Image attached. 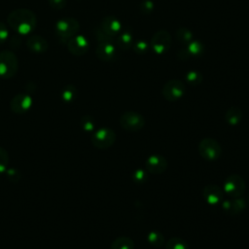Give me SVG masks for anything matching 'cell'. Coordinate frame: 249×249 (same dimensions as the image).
I'll use <instances>...</instances> for the list:
<instances>
[{"label":"cell","instance_id":"obj_36","mask_svg":"<svg viewBox=\"0 0 249 249\" xmlns=\"http://www.w3.org/2000/svg\"><path fill=\"white\" fill-rule=\"evenodd\" d=\"M177 56H178V58H180L181 60H186V59H188V58L191 57V56H190V53H189V52H188V50H187V48H182V49H180L179 52H178V53H177Z\"/></svg>","mask_w":249,"mask_h":249},{"label":"cell","instance_id":"obj_34","mask_svg":"<svg viewBox=\"0 0 249 249\" xmlns=\"http://www.w3.org/2000/svg\"><path fill=\"white\" fill-rule=\"evenodd\" d=\"M8 37H9L8 27L4 22L0 21V45L5 43L8 39Z\"/></svg>","mask_w":249,"mask_h":249},{"label":"cell","instance_id":"obj_8","mask_svg":"<svg viewBox=\"0 0 249 249\" xmlns=\"http://www.w3.org/2000/svg\"><path fill=\"white\" fill-rule=\"evenodd\" d=\"M186 91V87L181 80L172 79L167 81L162 87V96L169 102H174L181 99Z\"/></svg>","mask_w":249,"mask_h":249},{"label":"cell","instance_id":"obj_22","mask_svg":"<svg viewBox=\"0 0 249 249\" xmlns=\"http://www.w3.org/2000/svg\"><path fill=\"white\" fill-rule=\"evenodd\" d=\"M147 239H148V242L151 246L155 247V248H160V247H162L164 245V236L161 232L158 231H152L148 233V236H147Z\"/></svg>","mask_w":249,"mask_h":249},{"label":"cell","instance_id":"obj_26","mask_svg":"<svg viewBox=\"0 0 249 249\" xmlns=\"http://www.w3.org/2000/svg\"><path fill=\"white\" fill-rule=\"evenodd\" d=\"M165 249H190L188 243L180 237H171L165 243Z\"/></svg>","mask_w":249,"mask_h":249},{"label":"cell","instance_id":"obj_25","mask_svg":"<svg viewBox=\"0 0 249 249\" xmlns=\"http://www.w3.org/2000/svg\"><path fill=\"white\" fill-rule=\"evenodd\" d=\"M185 80L189 85L196 87V86H198L201 84L203 77L199 71L190 70L189 72H187V74L185 76Z\"/></svg>","mask_w":249,"mask_h":249},{"label":"cell","instance_id":"obj_3","mask_svg":"<svg viewBox=\"0 0 249 249\" xmlns=\"http://www.w3.org/2000/svg\"><path fill=\"white\" fill-rule=\"evenodd\" d=\"M18 58L13 52L9 50L0 52V78H13L18 72Z\"/></svg>","mask_w":249,"mask_h":249},{"label":"cell","instance_id":"obj_21","mask_svg":"<svg viewBox=\"0 0 249 249\" xmlns=\"http://www.w3.org/2000/svg\"><path fill=\"white\" fill-rule=\"evenodd\" d=\"M77 89L74 85L69 84L66 85L60 92V97L61 99L65 102V103H71L72 101L75 100L76 96H77Z\"/></svg>","mask_w":249,"mask_h":249},{"label":"cell","instance_id":"obj_15","mask_svg":"<svg viewBox=\"0 0 249 249\" xmlns=\"http://www.w3.org/2000/svg\"><path fill=\"white\" fill-rule=\"evenodd\" d=\"M221 205L225 213L229 215H236L246 208V201L241 196L232 197V199H223Z\"/></svg>","mask_w":249,"mask_h":249},{"label":"cell","instance_id":"obj_28","mask_svg":"<svg viewBox=\"0 0 249 249\" xmlns=\"http://www.w3.org/2000/svg\"><path fill=\"white\" fill-rule=\"evenodd\" d=\"M148 172L146 169L138 168L132 173V181L136 184H144L148 180Z\"/></svg>","mask_w":249,"mask_h":249},{"label":"cell","instance_id":"obj_10","mask_svg":"<svg viewBox=\"0 0 249 249\" xmlns=\"http://www.w3.org/2000/svg\"><path fill=\"white\" fill-rule=\"evenodd\" d=\"M168 166V161L162 155L155 154L147 158L145 161V169L148 173L159 175L162 174Z\"/></svg>","mask_w":249,"mask_h":249},{"label":"cell","instance_id":"obj_31","mask_svg":"<svg viewBox=\"0 0 249 249\" xmlns=\"http://www.w3.org/2000/svg\"><path fill=\"white\" fill-rule=\"evenodd\" d=\"M5 174H6V177H7L11 182H13V183L18 182V181L20 180V178H21L20 172L18 171V169L15 168V167H8L7 170H6V172H5Z\"/></svg>","mask_w":249,"mask_h":249},{"label":"cell","instance_id":"obj_35","mask_svg":"<svg viewBox=\"0 0 249 249\" xmlns=\"http://www.w3.org/2000/svg\"><path fill=\"white\" fill-rule=\"evenodd\" d=\"M50 6L55 10H62L65 8L67 0H48Z\"/></svg>","mask_w":249,"mask_h":249},{"label":"cell","instance_id":"obj_18","mask_svg":"<svg viewBox=\"0 0 249 249\" xmlns=\"http://www.w3.org/2000/svg\"><path fill=\"white\" fill-rule=\"evenodd\" d=\"M116 44L119 49L126 51L133 45V33L129 29H124L119 33Z\"/></svg>","mask_w":249,"mask_h":249},{"label":"cell","instance_id":"obj_7","mask_svg":"<svg viewBox=\"0 0 249 249\" xmlns=\"http://www.w3.org/2000/svg\"><path fill=\"white\" fill-rule=\"evenodd\" d=\"M246 185L239 174L229 175L223 184V191L231 197H239L243 195Z\"/></svg>","mask_w":249,"mask_h":249},{"label":"cell","instance_id":"obj_6","mask_svg":"<svg viewBox=\"0 0 249 249\" xmlns=\"http://www.w3.org/2000/svg\"><path fill=\"white\" fill-rule=\"evenodd\" d=\"M119 123L124 130L136 132L144 127L145 118L136 111H125L120 116Z\"/></svg>","mask_w":249,"mask_h":249},{"label":"cell","instance_id":"obj_37","mask_svg":"<svg viewBox=\"0 0 249 249\" xmlns=\"http://www.w3.org/2000/svg\"><path fill=\"white\" fill-rule=\"evenodd\" d=\"M247 201H248V202H249V193H248V194H247Z\"/></svg>","mask_w":249,"mask_h":249},{"label":"cell","instance_id":"obj_12","mask_svg":"<svg viewBox=\"0 0 249 249\" xmlns=\"http://www.w3.org/2000/svg\"><path fill=\"white\" fill-rule=\"evenodd\" d=\"M202 196L209 205H217L224 199V191L216 184H207L202 190Z\"/></svg>","mask_w":249,"mask_h":249},{"label":"cell","instance_id":"obj_20","mask_svg":"<svg viewBox=\"0 0 249 249\" xmlns=\"http://www.w3.org/2000/svg\"><path fill=\"white\" fill-rule=\"evenodd\" d=\"M110 249H134V242L128 236H118L111 243Z\"/></svg>","mask_w":249,"mask_h":249},{"label":"cell","instance_id":"obj_16","mask_svg":"<svg viewBox=\"0 0 249 249\" xmlns=\"http://www.w3.org/2000/svg\"><path fill=\"white\" fill-rule=\"evenodd\" d=\"M100 27L105 33H107L111 37H115L119 35V33L122 31V23L114 16L104 17L102 18Z\"/></svg>","mask_w":249,"mask_h":249},{"label":"cell","instance_id":"obj_13","mask_svg":"<svg viewBox=\"0 0 249 249\" xmlns=\"http://www.w3.org/2000/svg\"><path fill=\"white\" fill-rule=\"evenodd\" d=\"M89 48V42L84 35H75L67 41V49L74 55L85 54Z\"/></svg>","mask_w":249,"mask_h":249},{"label":"cell","instance_id":"obj_1","mask_svg":"<svg viewBox=\"0 0 249 249\" xmlns=\"http://www.w3.org/2000/svg\"><path fill=\"white\" fill-rule=\"evenodd\" d=\"M8 25L20 35H28L37 25V17L29 9L19 8L13 10L7 17Z\"/></svg>","mask_w":249,"mask_h":249},{"label":"cell","instance_id":"obj_32","mask_svg":"<svg viewBox=\"0 0 249 249\" xmlns=\"http://www.w3.org/2000/svg\"><path fill=\"white\" fill-rule=\"evenodd\" d=\"M132 48H133V51L138 53V54H144L147 53L148 49H149V46L148 44L143 41V40H138L136 41L133 45H132Z\"/></svg>","mask_w":249,"mask_h":249},{"label":"cell","instance_id":"obj_30","mask_svg":"<svg viewBox=\"0 0 249 249\" xmlns=\"http://www.w3.org/2000/svg\"><path fill=\"white\" fill-rule=\"evenodd\" d=\"M94 34L99 43H113V37H111L107 33H105L100 26L95 28Z\"/></svg>","mask_w":249,"mask_h":249},{"label":"cell","instance_id":"obj_4","mask_svg":"<svg viewBox=\"0 0 249 249\" xmlns=\"http://www.w3.org/2000/svg\"><path fill=\"white\" fill-rule=\"evenodd\" d=\"M198 153L200 157L208 161L217 160L222 155L220 143L211 137H205L198 143Z\"/></svg>","mask_w":249,"mask_h":249},{"label":"cell","instance_id":"obj_23","mask_svg":"<svg viewBox=\"0 0 249 249\" xmlns=\"http://www.w3.org/2000/svg\"><path fill=\"white\" fill-rule=\"evenodd\" d=\"M81 128L86 132H93L96 128V122L92 116L84 115L80 120Z\"/></svg>","mask_w":249,"mask_h":249},{"label":"cell","instance_id":"obj_11","mask_svg":"<svg viewBox=\"0 0 249 249\" xmlns=\"http://www.w3.org/2000/svg\"><path fill=\"white\" fill-rule=\"evenodd\" d=\"M33 99L31 95L28 93H18L16 94L11 102H10V108L12 112L15 114H24L28 112L32 107Z\"/></svg>","mask_w":249,"mask_h":249},{"label":"cell","instance_id":"obj_27","mask_svg":"<svg viewBox=\"0 0 249 249\" xmlns=\"http://www.w3.org/2000/svg\"><path fill=\"white\" fill-rule=\"evenodd\" d=\"M176 39L182 44H189L193 41V33L186 27H180L176 31Z\"/></svg>","mask_w":249,"mask_h":249},{"label":"cell","instance_id":"obj_19","mask_svg":"<svg viewBox=\"0 0 249 249\" xmlns=\"http://www.w3.org/2000/svg\"><path fill=\"white\" fill-rule=\"evenodd\" d=\"M243 118L242 110L237 106L230 107L225 114V121L230 125L238 124Z\"/></svg>","mask_w":249,"mask_h":249},{"label":"cell","instance_id":"obj_2","mask_svg":"<svg viewBox=\"0 0 249 249\" xmlns=\"http://www.w3.org/2000/svg\"><path fill=\"white\" fill-rule=\"evenodd\" d=\"M80 29L79 21L74 18H64L57 20L54 24V32L59 40L64 43L77 35Z\"/></svg>","mask_w":249,"mask_h":249},{"label":"cell","instance_id":"obj_24","mask_svg":"<svg viewBox=\"0 0 249 249\" xmlns=\"http://www.w3.org/2000/svg\"><path fill=\"white\" fill-rule=\"evenodd\" d=\"M187 50L190 53V56H200L204 53V47L203 45L196 40L191 41L187 45Z\"/></svg>","mask_w":249,"mask_h":249},{"label":"cell","instance_id":"obj_33","mask_svg":"<svg viewBox=\"0 0 249 249\" xmlns=\"http://www.w3.org/2000/svg\"><path fill=\"white\" fill-rule=\"evenodd\" d=\"M154 9V3L151 0H144L140 4V10L143 14L149 15Z\"/></svg>","mask_w":249,"mask_h":249},{"label":"cell","instance_id":"obj_17","mask_svg":"<svg viewBox=\"0 0 249 249\" xmlns=\"http://www.w3.org/2000/svg\"><path fill=\"white\" fill-rule=\"evenodd\" d=\"M26 46L31 52L35 53H43L49 48L48 42L39 35L29 36L26 40Z\"/></svg>","mask_w":249,"mask_h":249},{"label":"cell","instance_id":"obj_14","mask_svg":"<svg viewBox=\"0 0 249 249\" xmlns=\"http://www.w3.org/2000/svg\"><path fill=\"white\" fill-rule=\"evenodd\" d=\"M96 56L106 62H113L118 56L117 48L113 43H99L95 49Z\"/></svg>","mask_w":249,"mask_h":249},{"label":"cell","instance_id":"obj_5","mask_svg":"<svg viewBox=\"0 0 249 249\" xmlns=\"http://www.w3.org/2000/svg\"><path fill=\"white\" fill-rule=\"evenodd\" d=\"M116 132L110 127H100L95 129L91 135V143L92 145L100 150L108 149L113 146L116 142Z\"/></svg>","mask_w":249,"mask_h":249},{"label":"cell","instance_id":"obj_9","mask_svg":"<svg viewBox=\"0 0 249 249\" xmlns=\"http://www.w3.org/2000/svg\"><path fill=\"white\" fill-rule=\"evenodd\" d=\"M171 43H172V38L170 33L163 29L157 31L151 39L152 50L157 54L165 53L170 49Z\"/></svg>","mask_w":249,"mask_h":249},{"label":"cell","instance_id":"obj_29","mask_svg":"<svg viewBox=\"0 0 249 249\" xmlns=\"http://www.w3.org/2000/svg\"><path fill=\"white\" fill-rule=\"evenodd\" d=\"M9 167V154L6 149L0 147V175L4 174Z\"/></svg>","mask_w":249,"mask_h":249}]
</instances>
